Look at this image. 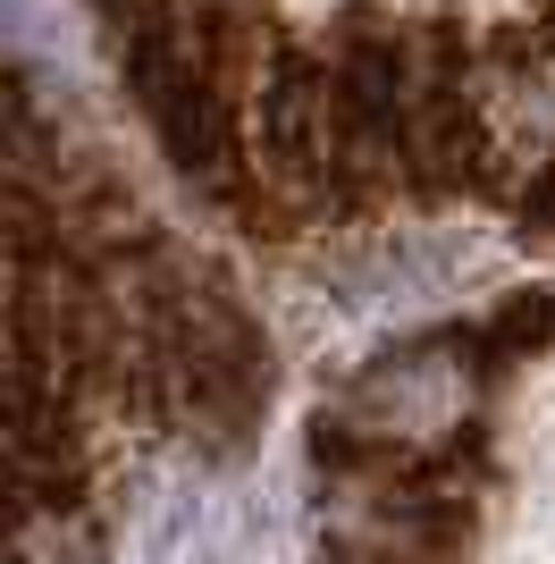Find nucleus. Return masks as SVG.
Returning <instances> with one entry per match:
<instances>
[{
  "label": "nucleus",
  "mask_w": 555,
  "mask_h": 564,
  "mask_svg": "<svg viewBox=\"0 0 555 564\" xmlns=\"http://www.w3.org/2000/svg\"><path fill=\"white\" fill-rule=\"evenodd\" d=\"M522 219H531V228H547V236H555V152H547V161L531 169V194H522Z\"/></svg>",
  "instance_id": "obj_2"
},
{
  "label": "nucleus",
  "mask_w": 555,
  "mask_h": 564,
  "mask_svg": "<svg viewBox=\"0 0 555 564\" xmlns=\"http://www.w3.org/2000/svg\"><path fill=\"white\" fill-rule=\"evenodd\" d=\"M168 354V422L194 430L203 447H244L270 422V337L219 270H185V286L161 312Z\"/></svg>",
  "instance_id": "obj_1"
},
{
  "label": "nucleus",
  "mask_w": 555,
  "mask_h": 564,
  "mask_svg": "<svg viewBox=\"0 0 555 564\" xmlns=\"http://www.w3.org/2000/svg\"><path fill=\"white\" fill-rule=\"evenodd\" d=\"M328 564H421V556H388V547H379V556H370V547H328Z\"/></svg>",
  "instance_id": "obj_3"
}]
</instances>
